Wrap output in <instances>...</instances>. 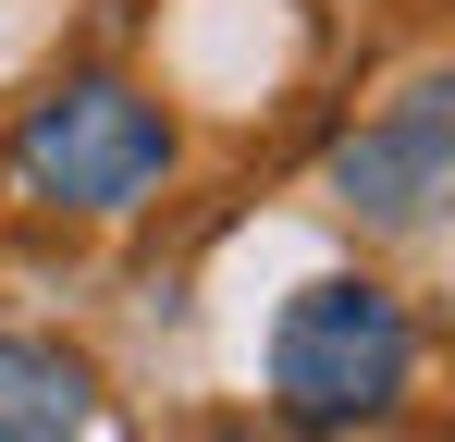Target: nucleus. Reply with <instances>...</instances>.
Returning <instances> with one entry per match:
<instances>
[{
    "label": "nucleus",
    "mask_w": 455,
    "mask_h": 442,
    "mask_svg": "<svg viewBox=\"0 0 455 442\" xmlns=\"http://www.w3.org/2000/svg\"><path fill=\"white\" fill-rule=\"evenodd\" d=\"M86 418H99L86 357L37 344V332H0V442H86Z\"/></svg>",
    "instance_id": "20e7f679"
},
{
    "label": "nucleus",
    "mask_w": 455,
    "mask_h": 442,
    "mask_svg": "<svg viewBox=\"0 0 455 442\" xmlns=\"http://www.w3.org/2000/svg\"><path fill=\"white\" fill-rule=\"evenodd\" d=\"M443 185H455V86L443 74L406 86L381 123H357L332 147V209H357L370 233H431Z\"/></svg>",
    "instance_id": "7ed1b4c3"
},
{
    "label": "nucleus",
    "mask_w": 455,
    "mask_h": 442,
    "mask_svg": "<svg viewBox=\"0 0 455 442\" xmlns=\"http://www.w3.org/2000/svg\"><path fill=\"white\" fill-rule=\"evenodd\" d=\"M406 368H419V332L406 307L357 271H320V283L283 295L271 320V393L296 406L307 430H370L381 406H406Z\"/></svg>",
    "instance_id": "f257e3e1"
},
{
    "label": "nucleus",
    "mask_w": 455,
    "mask_h": 442,
    "mask_svg": "<svg viewBox=\"0 0 455 442\" xmlns=\"http://www.w3.org/2000/svg\"><path fill=\"white\" fill-rule=\"evenodd\" d=\"M12 172L50 209H136L160 172H172V123H160L136 86H62V99L25 111Z\"/></svg>",
    "instance_id": "f03ea898"
}]
</instances>
